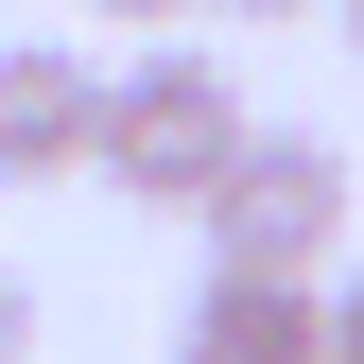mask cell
Here are the masks:
<instances>
[{"mask_svg":"<svg viewBox=\"0 0 364 364\" xmlns=\"http://www.w3.org/2000/svg\"><path fill=\"white\" fill-rule=\"evenodd\" d=\"M0 364H35V278L0 260Z\"/></svg>","mask_w":364,"mask_h":364,"instance_id":"5b68a950","label":"cell"},{"mask_svg":"<svg viewBox=\"0 0 364 364\" xmlns=\"http://www.w3.org/2000/svg\"><path fill=\"white\" fill-rule=\"evenodd\" d=\"M243 18H312V0H243Z\"/></svg>","mask_w":364,"mask_h":364,"instance_id":"ba28073f","label":"cell"},{"mask_svg":"<svg viewBox=\"0 0 364 364\" xmlns=\"http://www.w3.org/2000/svg\"><path fill=\"white\" fill-rule=\"evenodd\" d=\"M173 364H191V347H173Z\"/></svg>","mask_w":364,"mask_h":364,"instance_id":"30bf717a","label":"cell"},{"mask_svg":"<svg viewBox=\"0 0 364 364\" xmlns=\"http://www.w3.org/2000/svg\"><path fill=\"white\" fill-rule=\"evenodd\" d=\"M173 347H191V364H330V295H295V278H208Z\"/></svg>","mask_w":364,"mask_h":364,"instance_id":"277c9868","label":"cell"},{"mask_svg":"<svg viewBox=\"0 0 364 364\" xmlns=\"http://www.w3.org/2000/svg\"><path fill=\"white\" fill-rule=\"evenodd\" d=\"M330 364H364V260L330 278Z\"/></svg>","mask_w":364,"mask_h":364,"instance_id":"8992f818","label":"cell"},{"mask_svg":"<svg viewBox=\"0 0 364 364\" xmlns=\"http://www.w3.org/2000/svg\"><path fill=\"white\" fill-rule=\"evenodd\" d=\"M243 139H260V122H243V87H225V53H139V70H105L87 173H105L122 208H208Z\"/></svg>","mask_w":364,"mask_h":364,"instance_id":"6da1fadb","label":"cell"},{"mask_svg":"<svg viewBox=\"0 0 364 364\" xmlns=\"http://www.w3.org/2000/svg\"><path fill=\"white\" fill-rule=\"evenodd\" d=\"M105 18H191V0H105Z\"/></svg>","mask_w":364,"mask_h":364,"instance_id":"52a82bcc","label":"cell"},{"mask_svg":"<svg viewBox=\"0 0 364 364\" xmlns=\"http://www.w3.org/2000/svg\"><path fill=\"white\" fill-rule=\"evenodd\" d=\"M87 139H105V70L53 53V35H18V53H0V191L87 173Z\"/></svg>","mask_w":364,"mask_h":364,"instance_id":"3957f363","label":"cell"},{"mask_svg":"<svg viewBox=\"0 0 364 364\" xmlns=\"http://www.w3.org/2000/svg\"><path fill=\"white\" fill-rule=\"evenodd\" d=\"M347 53H364V0H347Z\"/></svg>","mask_w":364,"mask_h":364,"instance_id":"9c48e42d","label":"cell"},{"mask_svg":"<svg viewBox=\"0 0 364 364\" xmlns=\"http://www.w3.org/2000/svg\"><path fill=\"white\" fill-rule=\"evenodd\" d=\"M191 225H208V278H295V295H312V278H330V243H347V156L260 122Z\"/></svg>","mask_w":364,"mask_h":364,"instance_id":"7a4b0ae2","label":"cell"}]
</instances>
